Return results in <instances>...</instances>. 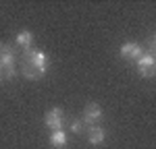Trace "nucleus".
Instances as JSON below:
<instances>
[{
  "label": "nucleus",
  "mask_w": 156,
  "mask_h": 149,
  "mask_svg": "<svg viewBox=\"0 0 156 149\" xmlns=\"http://www.w3.org/2000/svg\"><path fill=\"white\" fill-rule=\"evenodd\" d=\"M0 73H2V66H0Z\"/></svg>",
  "instance_id": "9b49d317"
},
{
  "label": "nucleus",
  "mask_w": 156,
  "mask_h": 149,
  "mask_svg": "<svg viewBox=\"0 0 156 149\" xmlns=\"http://www.w3.org/2000/svg\"><path fill=\"white\" fill-rule=\"evenodd\" d=\"M46 126H48L50 131H58V128H62V110L60 108H54V110H50L48 114H46Z\"/></svg>",
  "instance_id": "20e7f679"
},
{
  "label": "nucleus",
  "mask_w": 156,
  "mask_h": 149,
  "mask_svg": "<svg viewBox=\"0 0 156 149\" xmlns=\"http://www.w3.org/2000/svg\"><path fill=\"white\" fill-rule=\"evenodd\" d=\"M0 83H2V74H0Z\"/></svg>",
  "instance_id": "9d476101"
},
{
  "label": "nucleus",
  "mask_w": 156,
  "mask_h": 149,
  "mask_svg": "<svg viewBox=\"0 0 156 149\" xmlns=\"http://www.w3.org/2000/svg\"><path fill=\"white\" fill-rule=\"evenodd\" d=\"M104 137H106V133H104L102 126H90V128H87V141H90L92 145H100V143L104 141Z\"/></svg>",
  "instance_id": "423d86ee"
},
{
  "label": "nucleus",
  "mask_w": 156,
  "mask_h": 149,
  "mask_svg": "<svg viewBox=\"0 0 156 149\" xmlns=\"http://www.w3.org/2000/svg\"><path fill=\"white\" fill-rule=\"evenodd\" d=\"M71 128H73V133H83V128H85V122H83V120H73Z\"/></svg>",
  "instance_id": "1a4fd4ad"
},
{
  "label": "nucleus",
  "mask_w": 156,
  "mask_h": 149,
  "mask_svg": "<svg viewBox=\"0 0 156 149\" xmlns=\"http://www.w3.org/2000/svg\"><path fill=\"white\" fill-rule=\"evenodd\" d=\"M48 71V58L40 50H25L23 52V68L21 73L27 79H40L42 74Z\"/></svg>",
  "instance_id": "f257e3e1"
},
{
  "label": "nucleus",
  "mask_w": 156,
  "mask_h": 149,
  "mask_svg": "<svg viewBox=\"0 0 156 149\" xmlns=\"http://www.w3.org/2000/svg\"><path fill=\"white\" fill-rule=\"evenodd\" d=\"M137 71L144 77H152L154 74V54H142V58H137Z\"/></svg>",
  "instance_id": "7ed1b4c3"
},
{
  "label": "nucleus",
  "mask_w": 156,
  "mask_h": 149,
  "mask_svg": "<svg viewBox=\"0 0 156 149\" xmlns=\"http://www.w3.org/2000/svg\"><path fill=\"white\" fill-rule=\"evenodd\" d=\"M142 54H144V50L142 46H137V44H125V46H121V56L123 58H129V60H137V58H142Z\"/></svg>",
  "instance_id": "39448f33"
},
{
  "label": "nucleus",
  "mask_w": 156,
  "mask_h": 149,
  "mask_svg": "<svg viewBox=\"0 0 156 149\" xmlns=\"http://www.w3.org/2000/svg\"><path fill=\"white\" fill-rule=\"evenodd\" d=\"M50 145H52L54 149H62L65 145H67V133H65L62 128L52 131V133H50Z\"/></svg>",
  "instance_id": "0eeeda50"
},
{
  "label": "nucleus",
  "mask_w": 156,
  "mask_h": 149,
  "mask_svg": "<svg viewBox=\"0 0 156 149\" xmlns=\"http://www.w3.org/2000/svg\"><path fill=\"white\" fill-rule=\"evenodd\" d=\"M81 120H83L87 126H98V122L102 120V108H100L98 104H87Z\"/></svg>",
  "instance_id": "f03ea898"
},
{
  "label": "nucleus",
  "mask_w": 156,
  "mask_h": 149,
  "mask_svg": "<svg viewBox=\"0 0 156 149\" xmlns=\"http://www.w3.org/2000/svg\"><path fill=\"white\" fill-rule=\"evenodd\" d=\"M31 41H34V35H31L29 31H21V33L17 35V44H19L21 48H25V50H29Z\"/></svg>",
  "instance_id": "6e6552de"
}]
</instances>
